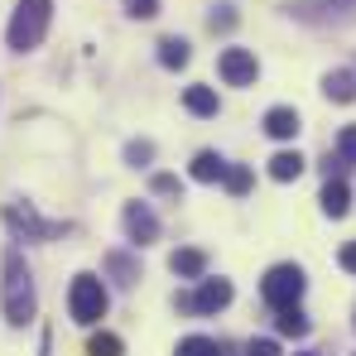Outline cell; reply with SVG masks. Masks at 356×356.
Returning <instances> with one entry per match:
<instances>
[{
  "instance_id": "cell-1",
  "label": "cell",
  "mask_w": 356,
  "mask_h": 356,
  "mask_svg": "<svg viewBox=\"0 0 356 356\" xmlns=\"http://www.w3.org/2000/svg\"><path fill=\"white\" fill-rule=\"evenodd\" d=\"M0 303H5V323H10V327H24V323L34 318V308H39V298H34V275H29V265H24L19 250H5Z\"/></svg>"
},
{
  "instance_id": "cell-2",
  "label": "cell",
  "mask_w": 356,
  "mask_h": 356,
  "mask_svg": "<svg viewBox=\"0 0 356 356\" xmlns=\"http://www.w3.org/2000/svg\"><path fill=\"white\" fill-rule=\"evenodd\" d=\"M49 19H54V0H19L10 15V29H5L10 54H34L49 34Z\"/></svg>"
},
{
  "instance_id": "cell-3",
  "label": "cell",
  "mask_w": 356,
  "mask_h": 356,
  "mask_svg": "<svg viewBox=\"0 0 356 356\" xmlns=\"http://www.w3.org/2000/svg\"><path fill=\"white\" fill-rule=\"evenodd\" d=\"M67 313H72V323H82V327H92V323L106 318V289H102L97 275H77V280H72V289H67Z\"/></svg>"
},
{
  "instance_id": "cell-4",
  "label": "cell",
  "mask_w": 356,
  "mask_h": 356,
  "mask_svg": "<svg viewBox=\"0 0 356 356\" xmlns=\"http://www.w3.org/2000/svg\"><path fill=\"white\" fill-rule=\"evenodd\" d=\"M303 289H308V280H303L298 265H275V270L260 280V294H265L270 308H294L298 298H303Z\"/></svg>"
},
{
  "instance_id": "cell-5",
  "label": "cell",
  "mask_w": 356,
  "mask_h": 356,
  "mask_svg": "<svg viewBox=\"0 0 356 356\" xmlns=\"http://www.w3.org/2000/svg\"><path fill=\"white\" fill-rule=\"evenodd\" d=\"M5 227H10L15 236H24V241H54V236L67 232L63 222H44V217L34 212V202H5Z\"/></svg>"
},
{
  "instance_id": "cell-6",
  "label": "cell",
  "mask_w": 356,
  "mask_h": 356,
  "mask_svg": "<svg viewBox=\"0 0 356 356\" xmlns=\"http://www.w3.org/2000/svg\"><path fill=\"white\" fill-rule=\"evenodd\" d=\"M217 72H222V82H227V87H250V82L260 77V63H255L250 49H222Z\"/></svg>"
},
{
  "instance_id": "cell-7",
  "label": "cell",
  "mask_w": 356,
  "mask_h": 356,
  "mask_svg": "<svg viewBox=\"0 0 356 356\" xmlns=\"http://www.w3.org/2000/svg\"><path fill=\"white\" fill-rule=\"evenodd\" d=\"M227 303H232V280H202L197 294L178 298V308H188V313H222Z\"/></svg>"
},
{
  "instance_id": "cell-8",
  "label": "cell",
  "mask_w": 356,
  "mask_h": 356,
  "mask_svg": "<svg viewBox=\"0 0 356 356\" xmlns=\"http://www.w3.org/2000/svg\"><path fill=\"white\" fill-rule=\"evenodd\" d=\"M120 222H125V236L135 241V245H149V241H159V217H154L145 202H130V207L120 212Z\"/></svg>"
},
{
  "instance_id": "cell-9",
  "label": "cell",
  "mask_w": 356,
  "mask_h": 356,
  "mask_svg": "<svg viewBox=\"0 0 356 356\" xmlns=\"http://www.w3.org/2000/svg\"><path fill=\"white\" fill-rule=\"evenodd\" d=\"M265 135H270V140H294L298 135V111L294 106H270V111H265Z\"/></svg>"
},
{
  "instance_id": "cell-10",
  "label": "cell",
  "mask_w": 356,
  "mask_h": 356,
  "mask_svg": "<svg viewBox=\"0 0 356 356\" xmlns=\"http://www.w3.org/2000/svg\"><path fill=\"white\" fill-rule=\"evenodd\" d=\"M169 270H174L178 280H202V275H207V255L193 250V245H183V250L169 255Z\"/></svg>"
},
{
  "instance_id": "cell-11",
  "label": "cell",
  "mask_w": 356,
  "mask_h": 356,
  "mask_svg": "<svg viewBox=\"0 0 356 356\" xmlns=\"http://www.w3.org/2000/svg\"><path fill=\"white\" fill-rule=\"evenodd\" d=\"M323 92H327V102H337V106L356 102V72H352V67H337V72H327V77H323Z\"/></svg>"
},
{
  "instance_id": "cell-12",
  "label": "cell",
  "mask_w": 356,
  "mask_h": 356,
  "mask_svg": "<svg viewBox=\"0 0 356 356\" xmlns=\"http://www.w3.org/2000/svg\"><path fill=\"white\" fill-rule=\"evenodd\" d=\"M347 207H352V193H347L342 174H332L323 183V212H327V217H347Z\"/></svg>"
},
{
  "instance_id": "cell-13",
  "label": "cell",
  "mask_w": 356,
  "mask_h": 356,
  "mask_svg": "<svg viewBox=\"0 0 356 356\" xmlns=\"http://www.w3.org/2000/svg\"><path fill=\"white\" fill-rule=\"evenodd\" d=\"M303 164H308V159H303L298 149H280V154L270 159V178H275V183H294V178L303 174Z\"/></svg>"
},
{
  "instance_id": "cell-14",
  "label": "cell",
  "mask_w": 356,
  "mask_h": 356,
  "mask_svg": "<svg viewBox=\"0 0 356 356\" xmlns=\"http://www.w3.org/2000/svg\"><path fill=\"white\" fill-rule=\"evenodd\" d=\"M183 106H188L193 116H217V111H222V102H217V92H212V87H202V82L183 92Z\"/></svg>"
},
{
  "instance_id": "cell-15",
  "label": "cell",
  "mask_w": 356,
  "mask_h": 356,
  "mask_svg": "<svg viewBox=\"0 0 356 356\" xmlns=\"http://www.w3.org/2000/svg\"><path fill=\"white\" fill-rule=\"evenodd\" d=\"M193 178H197V183H222V178H227V159L212 154V149H202V154L193 159Z\"/></svg>"
},
{
  "instance_id": "cell-16",
  "label": "cell",
  "mask_w": 356,
  "mask_h": 356,
  "mask_svg": "<svg viewBox=\"0 0 356 356\" xmlns=\"http://www.w3.org/2000/svg\"><path fill=\"white\" fill-rule=\"evenodd\" d=\"M275 327H280L284 337H308V318L298 313V303L294 308H275Z\"/></svg>"
},
{
  "instance_id": "cell-17",
  "label": "cell",
  "mask_w": 356,
  "mask_h": 356,
  "mask_svg": "<svg viewBox=\"0 0 356 356\" xmlns=\"http://www.w3.org/2000/svg\"><path fill=\"white\" fill-rule=\"evenodd\" d=\"M188 58H193L188 39H159V63L164 67H188Z\"/></svg>"
},
{
  "instance_id": "cell-18",
  "label": "cell",
  "mask_w": 356,
  "mask_h": 356,
  "mask_svg": "<svg viewBox=\"0 0 356 356\" xmlns=\"http://www.w3.org/2000/svg\"><path fill=\"white\" fill-rule=\"evenodd\" d=\"M106 270H111V275H116V284L120 289H130V284H135V280H140V270H135V260H130V255H106Z\"/></svg>"
},
{
  "instance_id": "cell-19",
  "label": "cell",
  "mask_w": 356,
  "mask_h": 356,
  "mask_svg": "<svg viewBox=\"0 0 356 356\" xmlns=\"http://www.w3.org/2000/svg\"><path fill=\"white\" fill-rule=\"evenodd\" d=\"M178 356H227V347L212 342V337H183L178 342Z\"/></svg>"
},
{
  "instance_id": "cell-20",
  "label": "cell",
  "mask_w": 356,
  "mask_h": 356,
  "mask_svg": "<svg viewBox=\"0 0 356 356\" xmlns=\"http://www.w3.org/2000/svg\"><path fill=\"white\" fill-rule=\"evenodd\" d=\"M222 183H227V193H232V197H245L255 178H250V169H245V164H227V178H222Z\"/></svg>"
},
{
  "instance_id": "cell-21",
  "label": "cell",
  "mask_w": 356,
  "mask_h": 356,
  "mask_svg": "<svg viewBox=\"0 0 356 356\" xmlns=\"http://www.w3.org/2000/svg\"><path fill=\"white\" fill-rule=\"evenodd\" d=\"M120 352H125V342H120L116 332H97L87 342V356H120Z\"/></svg>"
},
{
  "instance_id": "cell-22",
  "label": "cell",
  "mask_w": 356,
  "mask_h": 356,
  "mask_svg": "<svg viewBox=\"0 0 356 356\" xmlns=\"http://www.w3.org/2000/svg\"><path fill=\"white\" fill-rule=\"evenodd\" d=\"M149 159H154V145H149V140H130V145H125V164H130V169H145Z\"/></svg>"
},
{
  "instance_id": "cell-23",
  "label": "cell",
  "mask_w": 356,
  "mask_h": 356,
  "mask_svg": "<svg viewBox=\"0 0 356 356\" xmlns=\"http://www.w3.org/2000/svg\"><path fill=\"white\" fill-rule=\"evenodd\" d=\"M120 5H125L130 19H154L159 15V0H120Z\"/></svg>"
},
{
  "instance_id": "cell-24",
  "label": "cell",
  "mask_w": 356,
  "mask_h": 356,
  "mask_svg": "<svg viewBox=\"0 0 356 356\" xmlns=\"http://www.w3.org/2000/svg\"><path fill=\"white\" fill-rule=\"evenodd\" d=\"M207 24H212V34H217V29L227 34V29H236V10H232V5H222V10H212V19H207Z\"/></svg>"
},
{
  "instance_id": "cell-25",
  "label": "cell",
  "mask_w": 356,
  "mask_h": 356,
  "mask_svg": "<svg viewBox=\"0 0 356 356\" xmlns=\"http://www.w3.org/2000/svg\"><path fill=\"white\" fill-rule=\"evenodd\" d=\"M337 154H342L347 164H356V125H347V130L337 135Z\"/></svg>"
},
{
  "instance_id": "cell-26",
  "label": "cell",
  "mask_w": 356,
  "mask_h": 356,
  "mask_svg": "<svg viewBox=\"0 0 356 356\" xmlns=\"http://www.w3.org/2000/svg\"><path fill=\"white\" fill-rule=\"evenodd\" d=\"M245 356H280V342H270V337H255V342L245 347Z\"/></svg>"
},
{
  "instance_id": "cell-27",
  "label": "cell",
  "mask_w": 356,
  "mask_h": 356,
  "mask_svg": "<svg viewBox=\"0 0 356 356\" xmlns=\"http://www.w3.org/2000/svg\"><path fill=\"white\" fill-rule=\"evenodd\" d=\"M154 193H164V197H178V178H174V174H154Z\"/></svg>"
},
{
  "instance_id": "cell-28",
  "label": "cell",
  "mask_w": 356,
  "mask_h": 356,
  "mask_svg": "<svg viewBox=\"0 0 356 356\" xmlns=\"http://www.w3.org/2000/svg\"><path fill=\"white\" fill-rule=\"evenodd\" d=\"M337 265H342L347 275H356V241H347V245H342V255H337Z\"/></svg>"
},
{
  "instance_id": "cell-29",
  "label": "cell",
  "mask_w": 356,
  "mask_h": 356,
  "mask_svg": "<svg viewBox=\"0 0 356 356\" xmlns=\"http://www.w3.org/2000/svg\"><path fill=\"white\" fill-rule=\"evenodd\" d=\"M298 356H318V352H298Z\"/></svg>"
}]
</instances>
